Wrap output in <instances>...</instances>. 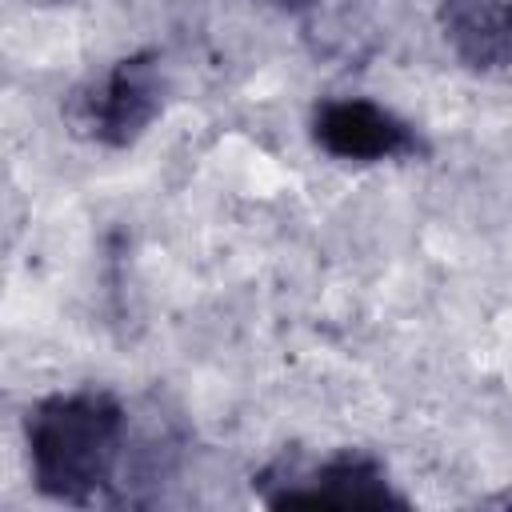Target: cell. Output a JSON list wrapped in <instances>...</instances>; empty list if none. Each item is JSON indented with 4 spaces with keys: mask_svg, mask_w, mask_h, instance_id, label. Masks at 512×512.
Segmentation results:
<instances>
[{
    "mask_svg": "<svg viewBox=\"0 0 512 512\" xmlns=\"http://www.w3.org/2000/svg\"><path fill=\"white\" fill-rule=\"evenodd\" d=\"M252 4H264V8H276V12H304L316 0H252Z\"/></svg>",
    "mask_w": 512,
    "mask_h": 512,
    "instance_id": "cell-6",
    "label": "cell"
},
{
    "mask_svg": "<svg viewBox=\"0 0 512 512\" xmlns=\"http://www.w3.org/2000/svg\"><path fill=\"white\" fill-rule=\"evenodd\" d=\"M24 456L32 488L52 504H128L132 412L104 384L48 392L24 412Z\"/></svg>",
    "mask_w": 512,
    "mask_h": 512,
    "instance_id": "cell-1",
    "label": "cell"
},
{
    "mask_svg": "<svg viewBox=\"0 0 512 512\" xmlns=\"http://www.w3.org/2000/svg\"><path fill=\"white\" fill-rule=\"evenodd\" d=\"M252 496L264 508H412L388 464L360 444L324 456L284 448L252 472Z\"/></svg>",
    "mask_w": 512,
    "mask_h": 512,
    "instance_id": "cell-2",
    "label": "cell"
},
{
    "mask_svg": "<svg viewBox=\"0 0 512 512\" xmlns=\"http://www.w3.org/2000/svg\"><path fill=\"white\" fill-rule=\"evenodd\" d=\"M480 504H500V508H508V504H512V492H496V496H484Z\"/></svg>",
    "mask_w": 512,
    "mask_h": 512,
    "instance_id": "cell-7",
    "label": "cell"
},
{
    "mask_svg": "<svg viewBox=\"0 0 512 512\" xmlns=\"http://www.w3.org/2000/svg\"><path fill=\"white\" fill-rule=\"evenodd\" d=\"M436 28L468 72H512V0H440Z\"/></svg>",
    "mask_w": 512,
    "mask_h": 512,
    "instance_id": "cell-5",
    "label": "cell"
},
{
    "mask_svg": "<svg viewBox=\"0 0 512 512\" xmlns=\"http://www.w3.org/2000/svg\"><path fill=\"white\" fill-rule=\"evenodd\" d=\"M308 140L336 164H400L428 156L424 132L372 96H320L308 108Z\"/></svg>",
    "mask_w": 512,
    "mask_h": 512,
    "instance_id": "cell-4",
    "label": "cell"
},
{
    "mask_svg": "<svg viewBox=\"0 0 512 512\" xmlns=\"http://www.w3.org/2000/svg\"><path fill=\"white\" fill-rule=\"evenodd\" d=\"M168 104V72L160 48H136L116 60H108L100 72L84 76L68 88L60 104V120L72 136L108 148L128 152L148 136V128L164 116Z\"/></svg>",
    "mask_w": 512,
    "mask_h": 512,
    "instance_id": "cell-3",
    "label": "cell"
}]
</instances>
